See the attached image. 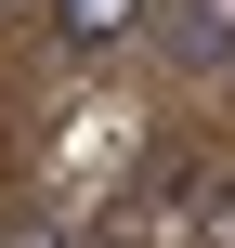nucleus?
I'll return each mask as SVG.
<instances>
[{
	"label": "nucleus",
	"mask_w": 235,
	"mask_h": 248,
	"mask_svg": "<svg viewBox=\"0 0 235 248\" xmlns=\"http://www.w3.org/2000/svg\"><path fill=\"white\" fill-rule=\"evenodd\" d=\"M39 13H52V52H78V65H105L144 26V0H39Z\"/></svg>",
	"instance_id": "obj_3"
},
{
	"label": "nucleus",
	"mask_w": 235,
	"mask_h": 248,
	"mask_svg": "<svg viewBox=\"0 0 235 248\" xmlns=\"http://www.w3.org/2000/svg\"><path fill=\"white\" fill-rule=\"evenodd\" d=\"M196 222H209V170H196V157H144L118 235H196Z\"/></svg>",
	"instance_id": "obj_1"
},
{
	"label": "nucleus",
	"mask_w": 235,
	"mask_h": 248,
	"mask_svg": "<svg viewBox=\"0 0 235 248\" xmlns=\"http://www.w3.org/2000/svg\"><path fill=\"white\" fill-rule=\"evenodd\" d=\"M157 52H170L183 78H222L235 65V0H170V13H157Z\"/></svg>",
	"instance_id": "obj_2"
},
{
	"label": "nucleus",
	"mask_w": 235,
	"mask_h": 248,
	"mask_svg": "<svg viewBox=\"0 0 235 248\" xmlns=\"http://www.w3.org/2000/svg\"><path fill=\"white\" fill-rule=\"evenodd\" d=\"M78 248H118V235H78Z\"/></svg>",
	"instance_id": "obj_5"
},
{
	"label": "nucleus",
	"mask_w": 235,
	"mask_h": 248,
	"mask_svg": "<svg viewBox=\"0 0 235 248\" xmlns=\"http://www.w3.org/2000/svg\"><path fill=\"white\" fill-rule=\"evenodd\" d=\"M196 248H235V183H209V222H196Z\"/></svg>",
	"instance_id": "obj_4"
}]
</instances>
